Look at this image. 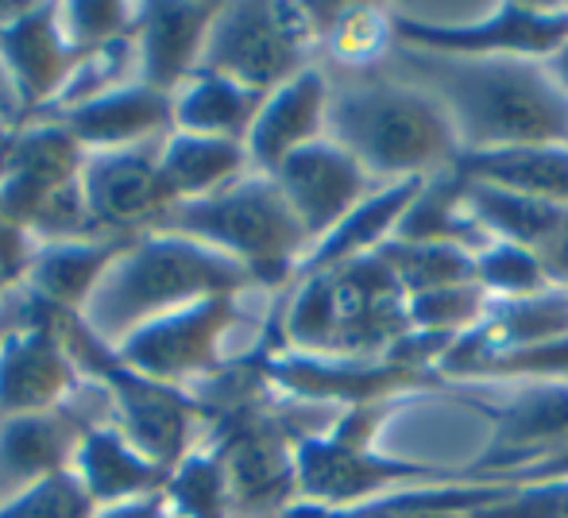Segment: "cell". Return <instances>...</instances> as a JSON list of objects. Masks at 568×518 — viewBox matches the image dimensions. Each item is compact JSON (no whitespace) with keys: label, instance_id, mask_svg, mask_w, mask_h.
Here are the masks:
<instances>
[{"label":"cell","instance_id":"ffe728a7","mask_svg":"<svg viewBox=\"0 0 568 518\" xmlns=\"http://www.w3.org/2000/svg\"><path fill=\"white\" fill-rule=\"evenodd\" d=\"M329 98H333V78L322 62H314L298 78L278 85L275 93H267L252 129L244 135L247 166L255 174H267L271 179L291 155H298L310 143L325 140Z\"/></svg>","mask_w":568,"mask_h":518},{"label":"cell","instance_id":"8fae6325","mask_svg":"<svg viewBox=\"0 0 568 518\" xmlns=\"http://www.w3.org/2000/svg\"><path fill=\"white\" fill-rule=\"evenodd\" d=\"M314 54L317 43L306 4H221L197 70H210L267 98L314 67Z\"/></svg>","mask_w":568,"mask_h":518},{"label":"cell","instance_id":"8992f818","mask_svg":"<svg viewBox=\"0 0 568 518\" xmlns=\"http://www.w3.org/2000/svg\"><path fill=\"white\" fill-rule=\"evenodd\" d=\"M414 403H367L337 414L325 434H314L298 445V499L322 511H356L375 499L410 488H442V484H471L464 465H429L403 460L375 449L379 429L390 414Z\"/></svg>","mask_w":568,"mask_h":518},{"label":"cell","instance_id":"d6986e66","mask_svg":"<svg viewBox=\"0 0 568 518\" xmlns=\"http://www.w3.org/2000/svg\"><path fill=\"white\" fill-rule=\"evenodd\" d=\"M0 59L20 90L28 121L39 116L74 70L59 4H0Z\"/></svg>","mask_w":568,"mask_h":518},{"label":"cell","instance_id":"f546056e","mask_svg":"<svg viewBox=\"0 0 568 518\" xmlns=\"http://www.w3.org/2000/svg\"><path fill=\"white\" fill-rule=\"evenodd\" d=\"M260 105H263L260 93L244 90V85L229 82V78H221V74H210V70H197V74L174 93V132L244 143Z\"/></svg>","mask_w":568,"mask_h":518},{"label":"cell","instance_id":"f35d334b","mask_svg":"<svg viewBox=\"0 0 568 518\" xmlns=\"http://www.w3.org/2000/svg\"><path fill=\"white\" fill-rule=\"evenodd\" d=\"M98 518H179V515H174V507L163 499V491H155V496H143V499H132V504L98 511Z\"/></svg>","mask_w":568,"mask_h":518},{"label":"cell","instance_id":"d4e9b609","mask_svg":"<svg viewBox=\"0 0 568 518\" xmlns=\"http://www.w3.org/2000/svg\"><path fill=\"white\" fill-rule=\"evenodd\" d=\"M314 43L344 78L375 74L395 51V8L383 4H306Z\"/></svg>","mask_w":568,"mask_h":518},{"label":"cell","instance_id":"60d3db41","mask_svg":"<svg viewBox=\"0 0 568 518\" xmlns=\"http://www.w3.org/2000/svg\"><path fill=\"white\" fill-rule=\"evenodd\" d=\"M12 286H16V283H12V278H4V275H0V298H4V294H8V291H12Z\"/></svg>","mask_w":568,"mask_h":518},{"label":"cell","instance_id":"6da1fadb","mask_svg":"<svg viewBox=\"0 0 568 518\" xmlns=\"http://www.w3.org/2000/svg\"><path fill=\"white\" fill-rule=\"evenodd\" d=\"M271 333L229 356L217 376L190 387L205 414L202 445L225 468L232 518H275L298 499V445L337 421L333 406H310L267 384Z\"/></svg>","mask_w":568,"mask_h":518},{"label":"cell","instance_id":"7c38bea8","mask_svg":"<svg viewBox=\"0 0 568 518\" xmlns=\"http://www.w3.org/2000/svg\"><path fill=\"white\" fill-rule=\"evenodd\" d=\"M82 387L59 333V309H47L20 283L0 298V418L54 410Z\"/></svg>","mask_w":568,"mask_h":518},{"label":"cell","instance_id":"3957f363","mask_svg":"<svg viewBox=\"0 0 568 518\" xmlns=\"http://www.w3.org/2000/svg\"><path fill=\"white\" fill-rule=\"evenodd\" d=\"M325 135L341 143L379 186L429 179L464 155L442 101L387 67L333 82Z\"/></svg>","mask_w":568,"mask_h":518},{"label":"cell","instance_id":"ab89813d","mask_svg":"<svg viewBox=\"0 0 568 518\" xmlns=\"http://www.w3.org/2000/svg\"><path fill=\"white\" fill-rule=\"evenodd\" d=\"M546 70L557 78V85H561V90L568 93V43L554 54V59H546Z\"/></svg>","mask_w":568,"mask_h":518},{"label":"cell","instance_id":"52a82bcc","mask_svg":"<svg viewBox=\"0 0 568 518\" xmlns=\"http://www.w3.org/2000/svg\"><path fill=\"white\" fill-rule=\"evenodd\" d=\"M159 233H179L221 252L252 275L255 291H291L310 236L286 205L283 190L267 174H244L240 182L197 202H179Z\"/></svg>","mask_w":568,"mask_h":518},{"label":"cell","instance_id":"cb8c5ba5","mask_svg":"<svg viewBox=\"0 0 568 518\" xmlns=\"http://www.w3.org/2000/svg\"><path fill=\"white\" fill-rule=\"evenodd\" d=\"M132 241H62L39 244L23 267L20 286L36 302L59 314H82L93 298L101 275L124 256Z\"/></svg>","mask_w":568,"mask_h":518},{"label":"cell","instance_id":"484cf974","mask_svg":"<svg viewBox=\"0 0 568 518\" xmlns=\"http://www.w3.org/2000/svg\"><path fill=\"white\" fill-rule=\"evenodd\" d=\"M418 186H422V179L375 186L372 194H367L364 202L348 213V217L337 221V225H333L329 233H325L322 241L306 252V260H302L294 283H298V278L317 275V271L341 267V263H348V260H359V256H372V252H379L383 244L395 236L398 221H403V213L410 210Z\"/></svg>","mask_w":568,"mask_h":518},{"label":"cell","instance_id":"7402d4cb","mask_svg":"<svg viewBox=\"0 0 568 518\" xmlns=\"http://www.w3.org/2000/svg\"><path fill=\"white\" fill-rule=\"evenodd\" d=\"M36 121L59 124L85 155L124 151L151 140H163L174 129V98L151 90L143 82H128L120 90L105 93V98H93L85 105H74L54 116H36Z\"/></svg>","mask_w":568,"mask_h":518},{"label":"cell","instance_id":"f1b7e54d","mask_svg":"<svg viewBox=\"0 0 568 518\" xmlns=\"http://www.w3.org/2000/svg\"><path fill=\"white\" fill-rule=\"evenodd\" d=\"M163 179L171 182L179 202H197L210 197L217 190L240 182L244 174H252L247 166V151L236 140H213V135H190V132H166L163 151Z\"/></svg>","mask_w":568,"mask_h":518},{"label":"cell","instance_id":"4fadbf2b","mask_svg":"<svg viewBox=\"0 0 568 518\" xmlns=\"http://www.w3.org/2000/svg\"><path fill=\"white\" fill-rule=\"evenodd\" d=\"M240 302L244 294H217V298L171 309V314L128 333L116 345L120 360L132 364L148 379L190 390L225 368V337L244 314Z\"/></svg>","mask_w":568,"mask_h":518},{"label":"cell","instance_id":"d590c367","mask_svg":"<svg viewBox=\"0 0 568 518\" xmlns=\"http://www.w3.org/2000/svg\"><path fill=\"white\" fill-rule=\"evenodd\" d=\"M0 518H98V507L85 496L74 473H59L39 480L36 488L0 504Z\"/></svg>","mask_w":568,"mask_h":518},{"label":"cell","instance_id":"ac0fdd59","mask_svg":"<svg viewBox=\"0 0 568 518\" xmlns=\"http://www.w3.org/2000/svg\"><path fill=\"white\" fill-rule=\"evenodd\" d=\"M271 179L283 190L298 225L306 228L310 248L375 190V182L367 179L364 166L341 143H333L329 135L302 148L298 155H291Z\"/></svg>","mask_w":568,"mask_h":518},{"label":"cell","instance_id":"e575fe53","mask_svg":"<svg viewBox=\"0 0 568 518\" xmlns=\"http://www.w3.org/2000/svg\"><path fill=\"white\" fill-rule=\"evenodd\" d=\"M132 20H135V4H120V0H105V4H85V0L59 4L62 35H67L74 59L132 35Z\"/></svg>","mask_w":568,"mask_h":518},{"label":"cell","instance_id":"44dd1931","mask_svg":"<svg viewBox=\"0 0 568 518\" xmlns=\"http://www.w3.org/2000/svg\"><path fill=\"white\" fill-rule=\"evenodd\" d=\"M221 4H135L132 43L140 62V82L159 93H179L202 67L213 20Z\"/></svg>","mask_w":568,"mask_h":518},{"label":"cell","instance_id":"7a4b0ae2","mask_svg":"<svg viewBox=\"0 0 568 518\" xmlns=\"http://www.w3.org/2000/svg\"><path fill=\"white\" fill-rule=\"evenodd\" d=\"M387 70L434 93L460 151L568 143V93L534 59H456L395 43Z\"/></svg>","mask_w":568,"mask_h":518},{"label":"cell","instance_id":"1f68e13d","mask_svg":"<svg viewBox=\"0 0 568 518\" xmlns=\"http://www.w3.org/2000/svg\"><path fill=\"white\" fill-rule=\"evenodd\" d=\"M163 499L179 518H232L225 468L213 457L210 445L197 441L163 484Z\"/></svg>","mask_w":568,"mask_h":518},{"label":"cell","instance_id":"836d02e7","mask_svg":"<svg viewBox=\"0 0 568 518\" xmlns=\"http://www.w3.org/2000/svg\"><path fill=\"white\" fill-rule=\"evenodd\" d=\"M476 283L487 298H530V294L554 291L534 252L507 241H491L476 256Z\"/></svg>","mask_w":568,"mask_h":518},{"label":"cell","instance_id":"4dcf8cb0","mask_svg":"<svg viewBox=\"0 0 568 518\" xmlns=\"http://www.w3.org/2000/svg\"><path fill=\"white\" fill-rule=\"evenodd\" d=\"M375 256L390 267V275L398 278L406 298L442 291V286L476 283V256L464 248H453V244H418L390 236Z\"/></svg>","mask_w":568,"mask_h":518},{"label":"cell","instance_id":"277c9868","mask_svg":"<svg viewBox=\"0 0 568 518\" xmlns=\"http://www.w3.org/2000/svg\"><path fill=\"white\" fill-rule=\"evenodd\" d=\"M271 317L283 348L306 356H383L410 333L406 291L375 252L298 278Z\"/></svg>","mask_w":568,"mask_h":518},{"label":"cell","instance_id":"ba28073f","mask_svg":"<svg viewBox=\"0 0 568 518\" xmlns=\"http://www.w3.org/2000/svg\"><path fill=\"white\" fill-rule=\"evenodd\" d=\"M59 333L74 360L78 376L93 384L109 398L113 421L124 429V437L140 453H148L166 476L171 468L202 441L205 414L190 390L166 387L159 379H148L132 364L120 360L116 345L101 341L82 314H59Z\"/></svg>","mask_w":568,"mask_h":518},{"label":"cell","instance_id":"e0dca14e","mask_svg":"<svg viewBox=\"0 0 568 518\" xmlns=\"http://www.w3.org/2000/svg\"><path fill=\"white\" fill-rule=\"evenodd\" d=\"M109 418H113L109 398L85 379L70 395V403L54 410L0 418V504L36 488L39 480L70 473L82 434Z\"/></svg>","mask_w":568,"mask_h":518},{"label":"cell","instance_id":"74e56055","mask_svg":"<svg viewBox=\"0 0 568 518\" xmlns=\"http://www.w3.org/2000/svg\"><path fill=\"white\" fill-rule=\"evenodd\" d=\"M23 124H28V109H23L20 90H16L4 59H0V132H16Z\"/></svg>","mask_w":568,"mask_h":518},{"label":"cell","instance_id":"9c48e42d","mask_svg":"<svg viewBox=\"0 0 568 518\" xmlns=\"http://www.w3.org/2000/svg\"><path fill=\"white\" fill-rule=\"evenodd\" d=\"M85 151L59 124L28 121L0 135V217L31 244L93 241L82 194Z\"/></svg>","mask_w":568,"mask_h":518},{"label":"cell","instance_id":"5b68a950","mask_svg":"<svg viewBox=\"0 0 568 518\" xmlns=\"http://www.w3.org/2000/svg\"><path fill=\"white\" fill-rule=\"evenodd\" d=\"M255 283L240 263L179 233H148L101 275L82 322L109 345H120L132 329L194 306L217 294H252Z\"/></svg>","mask_w":568,"mask_h":518},{"label":"cell","instance_id":"83f0119b","mask_svg":"<svg viewBox=\"0 0 568 518\" xmlns=\"http://www.w3.org/2000/svg\"><path fill=\"white\" fill-rule=\"evenodd\" d=\"M456 171L468 182L510 194L568 202V143H538V148H499V151H464Z\"/></svg>","mask_w":568,"mask_h":518},{"label":"cell","instance_id":"9a60e30c","mask_svg":"<svg viewBox=\"0 0 568 518\" xmlns=\"http://www.w3.org/2000/svg\"><path fill=\"white\" fill-rule=\"evenodd\" d=\"M163 140L85 155L82 194L93 241H140L148 233H159L163 221L171 217L179 197L159 163Z\"/></svg>","mask_w":568,"mask_h":518},{"label":"cell","instance_id":"8d00e7d4","mask_svg":"<svg viewBox=\"0 0 568 518\" xmlns=\"http://www.w3.org/2000/svg\"><path fill=\"white\" fill-rule=\"evenodd\" d=\"M534 260L541 263V275L554 291H565L568 294V205L565 213L557 217V225L549 228L546 241L534 248Z\"/></svg>","mask_w":568,"mask_h":518},{"label":"cell","instance_id":"4316f807","mask_svg":"<svg viewBox=\"0 0 568 518\" xmlns=\"http://www.w3.org/2000/svg\"><path fill=\"white\" fill-rule=\"evenodd\" d=\"M395 241L453 244V248L479 256L491 244V236H487V228L468 210V179L456 166H449V171H437L429 179H422L410 210L398 221Z\"/></svg>","mask_w":568,"mask_h":518},{"label":"cell","instance_id":"5bb4252c","mask_svg":"<svg viewBox=\"0 0 568 518\" xmlns=\"http://www.w3.org/2000/svg\"><path fill=\"white\" fill-rule=\"evenodd\" d=\"M395 43L456 59L546 62L568 43V4H491L471 23H429L395 12Z\"/></svg>","mask_w":568,"mask_h":518},{"label":"cell","instance_id":"30bf717a","mask_svg":"<svg viewBox=\"0 0 568 518\" xmlns=\"http://www.w3.org/2000/svg\"><path fill=\"white\" fill-rule=\"evenodd\" d=\"M271 333V353H267V384L278 395L294 398V403L310 406H333V410H348V406L367 403H422L429 395H449L453 384L434 368H418L398 356H306L283 348L275 317L267 314Z\"/></svg>","mask_w":568,"mask_h":518},{"label":"cell","instance_id":"d6a6232c","mask_svg":"<svg viewBox=\"0 0 568 518\" xmlns=\"http://www.w3.org/2000/svg\"><path fill=\"white\" fill-rule=\"evenodd\" d=\"M487 302L491 298L479 291V283H460L429 294H414V298H406V314H410V329L456 341L484 317Z\"/></svg>","mask_w":568,"mask_h":518},{"label":"cell","instance_id":"603a6c76","mask_svg":"<svg viewBox=\"0 0 568 518\" xmlns=\"http://www.w3.org/2000/svg\"><path fill=\"white\" fill-rule=\"evenodd\" d=\"M70 473L78 476V484L85 488V496L93 499L98 511L132 504V499H143V496H155L166 484L163 468H159L148 453L135 449L113 418L85 429L82 441H78Z\"/></svg>","mask_w":568,"mask_h":518},{"label":"cell","instance_id":"2e32d148","mask_svg":"<svg viewBox=\"0 0 568 518\" xmlns=\"http://www.w3.org/2000/svg\"><path fill=\"white\" fill-rule=\"evenodd\" d=\"M464 403L476 406L491 426L484 453L464 465L471 484H503L518 468L541 465L546 457L568 449V384L526 379L503 403H479V398Z\"/></svg>","mask_w":568,"mask_h":518}]
</instances>
